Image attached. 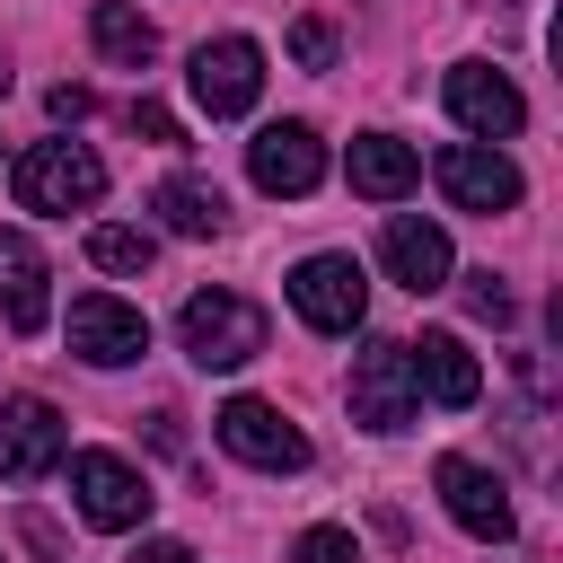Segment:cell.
I'll list each match as a JSON object with an SVG mask.
<instances>
[{"mask_svg": "<svg viewBox=\"0 0 563 563\" xmlns=\"http://www.w3.org/2000/svg\"><path fill=\"white\" fill-rule=\"evenodd\" d=\"M290 563H361V537H352V528H308V537L290 545Z\"/></svg>", "mask_w": 563, "mask_h": 563, "instance_id": "cell-21", "label": "cell"}, {"mask_svg": "<svg viewBox=\"0 0 563 563\" xmlns=\"http://www.w3.org/2000/svg\"><path fill=\"white\" fill-rule=\"evenodd\" d=\"M150 211H158L176 238H220V220H229L220 185H202V176H167V185L150 194Z\"/></svg>", "mask_w": 563, "mask_h": 563, "instance_id": "cell-18", "label": "cell"}, {"mask_svg": "<svg viewBox=\"0 0 563 563\" xmlns=\"http://www.w3.org/2000/svg\"><path fill=\"white\" fill-rule=\"evenodd\" d=\"M132 563H194V545H176V537H150Z\"/></svg>", "mask_w": 563, "mask_h": 563, "instance_id": "cell-26", "label": "cell"}, {"mask_svg": "<svg viewBox=\"0 0 563 563\" xmlns=\"http://www.w3.org/2000/svg\"><path fill=\"white\" fill-rule=\"evenodd\" d=\"M378 255H387V273H396L413 299L457 282V255H449V229H440V220H413V211H396V220H387V238H378Z\"/></svg>", "mask_w": 563, "mask_h": 563, "instance_id": "cell-16", "label": "cell"}, {"mask_svg": "<svg viewBox=\"0 0 563 563\" xmlns=\"http://www.w3.org/2000/svg\"><path fill=\"white\" fill-rule=\"evenodd\" d=\"M413 413H422V396H413L405 343H361L352 352V422L361 431H405Z\"/></svg>", "mask_w": 563, "mask_h": 563, "instance_id": "cell-7", "label": "cell"}, {"mask_svg": "<svg viewBox=\"0 0 563 563\" xmlns=\"http://www.w3.org/2000/svg\"><path fill=\"white\" fill-rule=\"evenodd\" d=\"M405 369H413V396H431V405H449V413H466V405L484 396V369H475L466 334H449V325H431L422 343H405Z\"/></svg>", "mask_w": 563, "mask_h": 563, "instance_id": "cell-14", "label": "cell"}, {"mask_svg": "<svg viewBox=\"0 0 563 563\" xmlns=\"http://www.w3.org/2000/svg\"><path fill=\"white\" fill-rule=\"evenodd\" d=\"M70 501H79L88 528H141L158 493L141 484L132 457H114V449H79V457H70Z\"/></svg>", "mask_w": 563, "mask_h": 563, "instance_id": "cell-5", "label": "cell"}, {"mask_svg": "<svg viewBox=\"0 0 563 563\" xmlns=\"http://www.w3.org/2000/svg\"><path fill=\"white\" fill-rule=\"evenodd\" d=\"M431 484H440V501H449V519H457L466 537L510 545L519 510H510V484H501L493 466H475V457H440V466H431Z\"/></svg>", "mask_w": 563, "mask_h": 563, "instance_id": "cell-10", "label": "cell"}, {"mask_svg": "<svg viewBox=\"0 0 563 563\" xmlns=\"http://www.w3.org/2000/svg\"><path fill=\"white\" fill-rule=\"evenodd\" d=\"M88 35H97V53L123 62V70H141V62L158 53V26H150L141 9H123V0H97V9H88Z\"/></svg>", "mask_w": 563, "mask_h": 563, "instance_id": "cell-19", "label": "cell"}, {"mask_svg": "<svg viewBox=\"0 0 563 563\" xmlns=\"http://www.w3.org/2000/svg\"><path fill=\"white\" fill-rule=\"evenodd\" d=\"M290 62H299V70H325V62H334V26H325V18H299V26H290Z\"/></svg>", "mask_w": 563, "mask_h": 563, "instance_id": "cell-23", "label": "cell"}, {"mask_svg": "<svg viewBox=\"0 0 563 563\" xmlns=\"http://www.w3.org/2000/svg\"><path fill=\"white\" fill-rule=\"evenodd\" d=\"M246 176H255L264 194L299 202V194H317V185H325V141H317L308 123H264V132L246 141Z\"/></svg>", "mask_w": 563, "mask_h": 563, "instance_id": "cell-11", "label": "cell"}, {"mask_svg": "<svg viewBox=\"0 0 563 563\" xmlns=\"http://www.w3.org/2000/svg\"><path fill=\"white\" fill-rule=\"evenodd\" d=\"M44 106H53V123H79V114H88V106H97V97H88V88H70V79H62V88H53V97H44Z\"/></svg>", "mask_w": 563, "mask_h": 563, "instance_id": "cell-24", "label": "cell"}, {"mask_svg": "<svg viewBox=\"0 0 563 563\" xmlns=\"http://www.w3.org/2000/svg\"><path fill=\"white\" fill-rule=\"evenodd\" d=\"M290 308L317 334H352L369 317V273L352 255H308V264H290Z\"/></svg>", "mask_w": 563, "mask_h": 563, "instance_id": "cell-4", "label": "cell"}, {"mask_svg": "<svg viewBox=\"0 0 563 563\" xmlns=\"http://www.w3.org/2000/svg\"><path fill=\"white\" fill-rule=\"evenodd\" d=\"M70 352H79L88 369H123V361L150 352V317L123 308L114 290H79V299H70Z\"/></svg>", "mask_w": 563, "mask_h": 563, "instance_id": "cell-9", "label": "cell"}, {"mask_svg": "<svg viewBox=\"0 0 563 563\" xmlns=\"http://www.w3.org/2000/svg\"><path fill=\"white\" fill-rule=\"evenodd\" d=\"M457 290H466V317H484V325H510V290H501V273H466Z\"/></svg>", "mask_w": 563, "mask_h": 563, "instance_id": "cell-22", "label": "cell"}, {"mask_svg": "<svg viewBox=\"0 0 563 563\" xmlns=\"http://www.w3.org/2000/svg\"><path fill=\"white\" fill-rule=\"evenodd\" d=\"M150 255H158V238L132 229V220H97L88 229V264L97 273H150Z\"/></svg>", "mask_w": 563, "mask_h": 563, "instance_id": "cell-20", "label": "cell"}, {"mask_svg": "<svg viewBox=\"0 0 563 563\" xmlns=\"http://www.w3.org/2000/svg\"><path fill=\"white\" fill-rule=\"evenodd\" d=\"M132 132H150V141H176V114H167V106H150V97H141V106H132Z\"/></svg>", "mask_w": 563, "mask_h": 563, "instance_id": "cell-25", "label": "cell"}, {"mask_svg": "<svg viewBox=\"0 0 563 563\" xmlns=\"http://www.w3.org/2000/svg\"><path fill=\"white\" fill-rule=\"evenodd\" d=\"M0 97H9V53H0Z\"/></svg>", "mask_w": 563, "mask_h": 563, "instance_id": "cell-27", "label": "cell"}, {"mask_svg": "<svg viewBox=\"0 0 563 563\" xmlns=\"http://www.w3.org/2000/svg\"><path fill=\"white\" fill-rule=\"evenodd\" d=\"M62 457H70L62 413H53L44 396H9V405H0V475H9V484H35V475H53Z\"/></svg>", "mask_w": 563, "mask_h": 563, "instance_id": "cell-12", "label": "cell"}, {"mask_svg": "<svg viewBox=\"0 0 563 563\" xmlns=\"http://www.w3.org/2000/svg\"><path fill=\"white\" fill-rule=\"evenodd\" d=\"M343 167H352V194H369V202H405V194H413V176H422V158H413L396 132H361Z\"/></svg>", "mask_w": 563, "mask_h": 563, "instance_id": "cell-17", "label": "cell"}, {"mask_svg": "<svg viewBox=\"0 0 563 563\" xmlns=\"http://www.w3.org/2000/svg\"><path fill=\"white\" fill-rule=\"evenodd\" d=\"M440 97H449V114H457L475 141H510V132L528 123V97H519L510 70H493V62H449Z\"/></svg>", "mask_w": 563, "mask_h": 563, "instance_id": "cell-8", "label": "cell"}, {"mask_svg": "<svg viewBox=\"0 0 563 563\" xmlns=\"http://www.w3.org/2000/svg\"><path fill=\"white\" fill-rule=\"evenodd\" d=\"M431 176H440V194H449L457 211H510V202H519V167H510L493 141H449V150L431 158Z\"/></svg>", "mask_w": 563, "mask_h": 563, "instance_id": "cell-13", "label": "cell"}, {"mask_svg": "<svg viewBox=\"0 0 563 563\" xmlns=\"http://www.w3.org/2000/svg\"><path fill=\"white\" fill-rule=\"evenodd\" d=\"M176 343H185L194 369H246L264 352V308L238 299V290H194L176 308Z\"/></svg>", "mask_w": 563, "mask_h": 563, "instance_id": "cell-1", "label": "cell"}, {"mask_svg": "<svg viewBox=\"0 0 563 563\" xmlns=\"http://www.w3.org/2000/svg\"><path fill=\"white\" fill-rule=\"evenodd\" d=\"M53 317V273H44V246L26 229H0V325L9 334H44Z\"/></svg>", "mask_w": 563, "mask_h": 563, "instance_id": "cell-15", "label": "cell"}, {"mask_svg": "<svg viewBox=\"0 0 563 563\" xmlns=\"http://www.w3.org/2000/svg\"><path fill=\"white\" fill-rule=\"evenodd\" d=\"M211 431H220L229 457H246V466H264V475H299V466H308V431H299L282 405H264V396H229V405L211 413Z\"/></svg>", "mask_w": 563, "mask_h": 563, "instance_id": "cell-3", "label": "cell"}, {"mask_svg": "<svg viewBox=\"0 0 563 563\" xmlns=\"http://www.w3.org/2000/svg\"><path fill=\"white\" fill-rule=\"evenodd\" d=\"M9 185H18V211H53V220H70V211H88V202L106 194V167H97L88 141H35V150L9 167Z\"/></svg>", "mask_w": 563, "mask_h": 563, "instance_id": "cell-2", "label": "cell"}, {"mask_svg": "<svg viewBox=\"0 0 563 563\" xmlns=\"http://www.w3.org/2000/svg\"><path fill=\"white\" fill-rule=\"evenodd\" d=\"M185 88H194V106H202L211 123H229V114H246V106L264 97V53H255L246 35H211V44H194Z\"/></svg>", "mask_w": 563, "mask_h": 563, "instance_id": "cell-6", "label": "cell"}]
</instances>
